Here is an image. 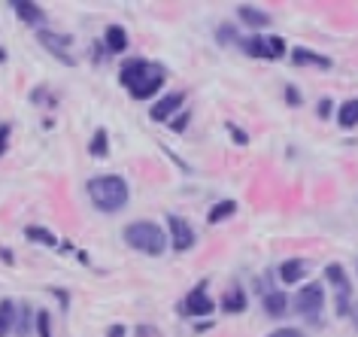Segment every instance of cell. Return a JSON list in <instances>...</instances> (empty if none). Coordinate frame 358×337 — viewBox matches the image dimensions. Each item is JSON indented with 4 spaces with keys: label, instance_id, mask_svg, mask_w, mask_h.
Returning a JSON list of instances; mask_svg holds the SVG:
<instances>
[{
    "label": "cell",
    "instance_id": "31",
    "mask_svg": "<svg viewBox=\"0 0 358 337\" xmlns=\"http://www.w3.org/2000/svg\"><path fill=\"white\" fill-rule=\"evenodd\" d=\"M216 37L219 40H234V28H231V24H222V28L216 31ZM237 43V40H234Z\"/></svg>",
    "mask_w": 358,
    "mask_h": 337
},
{
    "label": "cell",
    "instance_id": "9",
    "mask_svg": "<svg viewBox=\"0 0 358 337\" xmlns=\"http://www.w3.org/2000/svg\"><path fill=\"white\" fill-rule=\"evenodd\" d=\"M164 76H167V70L161 67V64H155V61H152V70H149V76L143 79V85H137L131 92V97L134 101H146V97H152L155 92H161V85H164Z\"/></svg>",
    "mask_w": 358,
    "mask_h": 337
},
{
    "label": "cell",
    "instance_id": "4",
    "mask_svg": "<svg viewBox=\"0 0 358 337\" xmlns=\"http://www.w3.org/2000/svg\"><path fill=\"white\" fill-rule=\"evenodd\" d=\"M294 307H298V313L303 316H319V310L325 307V289L319 286V282H313V286H303L298 292V298H294Z\"/></svg>",
    "mask_w": 358,
    "mask_h": 337
},
{
    "label": "cell",
    "instance_id": "25",
    "mask_svg": "<svg viewBox=\"0 0 358 337\" xmlns=\"http://www.w3.org/2000/svg\"><path fill=\"white\" fill-rule=\"evenodd\" d=\"M37 337H52V319H49V310H37Z\"/></svg>",
    "mask_w": 358,
    "mask_h": 337
},
{
    "label": "cell",
    "instance_id": "23",
    "mask_svg": "<svg viewBox=\"0 0 358 337\" xmlns=\"http://www.w3.org/2000/svg\"><path fill=\"white\" fill-rule=\"evenodd\" d=\"M337 122L343 128H355L358 125V101H346V103H340V110H337Z\"/></svg>",
    "mask_w": 358,
    "mask_h": 337
},
{
    "label": "cell",
    "instance_id": "33",
    "mask_svg": "<svg viewBox=\"0 0 358 337\" xmlns=\"http://www.w3.org/2000/svg\"><path fill=\"white\" fill-rule=\"evenodd\" d=\"M319 116H322V119L331 116V101H319Z\"/></svg>",
    "mask_w": 358,
    "mask_h": 337
},
{
    "label": "cell",
    "instance_id": "20",
    "mask_svg": "<svg viewBox=\"0 0 358 337\" xmlns=\"http://www.w3.org/2000/svg\"><path fill=\"white\" fill-rule=\"evenodd\" d=\"M88 152H92L94 158H106V155H110V134H106V128H97L92 134Z\"/></svg>",
    "mask_w": 358,
    "mask_h": 337
},
{
    "label": "cell",
    "instance_id": "32",
    "mask_svg": "<svg viewBox=\"0 0 358 337\" xmlns=\"http://www.w3.org/2000/svg\"><path fill=\"white\" fill-rule=\"evenodd\" d=\"M285 101H289L292 106H298V103H301V97H298V88H294V85H289V88H285Z\"/></svg>",
    "mask_w": 358,
    "mask_h": 337
},
{
    "label": "cell",
    "instance_id": "22",
    "mask_svg": "<svg viewBox=\"0 0 358 337\" xmlns=\"http://www.w3.org/2000/svg\"><path fill=\"white\" fill-rule=\"evenodd\" d=\"M264 310L271 316H282L285 310H289V298H285L282 292H267L264 295Z\"/></svg>",
    "mask_w": 358,
    "mask_h": 337
},
{
    "label": "cell",
    "instance_id": "26",
    "mask_svg": "<svg viewBox=\"0 0 358 337\" xmlns=\"http://www.w3.org/2000/svg\"><path fill=\"white\" fill-rule=\"evenodd\" d=\"M267 46H271V55L273 58H282L285 55V40L282 37H267Z\"/></svg>",
    "mask_w": 358,
    "mask_h": 337
},
{
    "label": "cell",
    "instance_id": "21",
    "mask_svg": "<svg viewBox=\"0 0 358 337\" xmlns=\"http://www.w3.org/2000/svg\"><path fill=\"white\" fill-rule=\"evenodd\" d=\"M24 237L34 243H40V246H58V237L49 231V228H40V225H28L24 228Z\"/></svg>",
    "mask_w": 358,
    "mask_h": 337
},
{
    "label": "cell",
    "instance_id": "36",
    "mask_svg": "<svg viewBox=\"0 0 358 337\" xmlns=\"http://www.w3.org/2000/svg\"><path fill=\"white\" fill-rule=\"evenodd\" d=\"M352 319H355V325H358V304H355V310H352Z\"/></svg>",
    "mask_w": 358,
    "mask_h": 337
},
{
    "label": "cell",
    "instance_id": "6",
    "mask_svg": "<svg viewBox=\"0 0 358 337\" xmlns=\"http://www.w3.org/2000/svg\"><path fill=\"white\" fill-rule=\"evenodd\" d=\"M182 103H185V92H170V94L161 97V101L152 103L149 119L152 122H167L170 116H179V106Z\"/></svg>",
    "mask_w": 358,
    "mask_h": 337
},
{
    "label": "cell",
    "instance_id": "29",
    "mask_svg": "<svg viewBox=\"0 0 358 337\" xmlns=\"http://www.w3.org/2000/svg\"><path fill=\"white\" fill-rule=\"evenodd\" d=\"M189 119H192V113H179V116L170 122V128L173 131H185V125H189Z\"/></svg>",
    "mask_w": 358,
    "mask_h": 337
},
{
    "label": "cell",
    "instance_id": "14",
    "mask_svg": "<svg viewBox=\"0 0 358 337\" xmlns=\"http://www.w3.org/2000/svg\"><path fill=\"white\" fill-rule=\"evenodd\" d=\"M15 319H19V307H15V301L3 298L0 301V337H10V331L15 328Z\"/></svg>",
    "mask_w": 358,
    "mask_h": 337
},
{
    "label": "cell",
    "instance_id": "8",
    "mask_svg": "<svg viewBox=\"0 0 358 337\" xmlns=\"http://www.w3.org/2000/svg\"><path fill=\"white\" fill-rule=\"evenodd\" d=\"M216 304H213V298L207 295V282H201V286L192 289V295L185 298V313L189 316H210Z\"/></svg>",
    "mask_w": 358,
    "mask_h": 337
},
{
    "label": "cell",
    "instance_id": "3",
    "mask_svg": "<svg viewBox=\"0 0 358 337\" xmlns=\"http://www.w3.org/2000/svg\"><path fill=\"white\" fill-rule=\"evenodd\" d=\"M167 231H170V246H173L176 252H185L194 246V228H192V222H185L182 216H173V213H170Z\"/></svg>",
    "mask_w": 358,
    "mask_h": 337
},
{
    "label": "cell",
    "instance_id": "18",
    "mask_svg": "<svg viewBox=\"0 0 358 337\" xmlns=\"http://www.w3.org/2000/svg\"><path fill=\"white\" fill-rule=\"evenodd\" d=\"M222 310H225V313H243V310H246V292L240 286L228 289L225 298H222Z\"/></svg>",
    "mask_w": 358,
    "mask_h": 337
},
{
    "label": "cell",
    "instance_id": "27",
    "mask_svg": "<svg viewBox=\"0 0 358 337\" xmlns=\"http://www.w3.org/2000/svg\"><path fill=\"white\" fill-rule=\"evenodd\" d=\"M10 137H13V128L6 125V122H0V155L6 152V143H10Z\"/></svg>",
    "mask_w": 358,
    "mask_h": 337
},
{
    "label": "cell",
    "instance_id": "30",
    "mask_svg": "<svg viewBox=\"0 0 358 337\" xmlns=\"http://www.w3.org/2000/svg\"><path fill=\"white\" fill-rule=\"evenodd\" d=\"M267 337H303L298 328H280V331H273V334H267Z\"/></svg>",
    "mask_w": 358,
    "mask_h": 337
},
{
    "label": "cell",
    "instance_id": "11",
    "mask_svg": "<svg viewBox=\"0 0 358 337\" xmlns=\"http://www.w3.org/2000/svg\"><path fill=\"white\" fill-rule=\"evenodd\" d=\"M303 277H307V261L303 259H289L280 264V280L285 286H294V282H301Z\"/></svg>",
    "mask_w": 358,
    "mask_h": 337
},
{
    "label": "cell",
    "instance_id": "1",
    "mask_svg": "<svg viewBox=\"0 0 358 337\" xmlns=\"http://www.w3.org/2000/svg\"><path fill=\"white\" fill-rule=\"evenodd\" d=\"M88 198L101 213H119L124 203H128L131 192H128V182L115 173H103V176H94L88 180Z\"/></svg>",
    "mask_w": 358,
    "mask_h": 337
},
{
    "label": "cell",
    "instance_id": "10",
    "mask_svg": "<svg viewBox=\"0 0 358 337\" xmlns=\"http://www.w3.org/2000/svg\"><path fill=\"white\" fill-rule=\"evenodd\" d=\"M40 43L46 49H52L61 61H67L70 67H73V58L67 55V49H70V43H73V37H64V34H55V31H40Z\"/></svg>",
    "mask_w": 358,
    "mask_h": 337
},
{
    "label": "cell",
    "instance_id": "7",
    "mask_svg": "<svg viewBox=\"0 0 358 337\" xmlns=\"http://www.w3.org/2000/svg\"><path fill=\"white\" fill-rule=\"evenodd\" d=\"M325 277H328V282H334V289H337V313L346 316L349 313V282H346L343 268H340V264H328Z\"/></svg>",
    "mask_w": 358,
    "mask_h": 337
},
{
    "label": "cell",
    "instance_id": "5",
    "mask_svg": "<svg viewBox=\"0 0 358 337\" xmlns=\"http://www.w3.org/2000/svg\"><path fill=\"white\" fill-rule=\"evenodd\" d=\"M149 70H152V61L131 58V61H124L122 70H119V83L128 88V92H134L137 85H143V79L149 76Z\"/></svg>",
    "mask_w": 358,
    "mask_h": 337
},
{
    "label": "cell",
    "instance_id": "12",
    "mask_svg": "<svg viewBox=\"0 0 358 337\" xmlns=\"http://www.w3.org/2000/svg\"><path fill=\"white\" fill-rule=\"evenodd\" d=\"M237 19L243 22V24H249V28H255V31H262V28L271 24V15L262 13V10H255V6H249V3L237 6Z\"/></svg>",
    "mask_w": 358,
    "mask_h": 337
},
{
    "label": "cell",
    "instance_id": "35",
    "mask_svg": "<svg viewBox=\"0 0 358 337\" xmlns=\"http://www.w3.org/2000/svg\"><path fill=\"white\" fill-rule=\"evenodd\" d=\"M0 259H3V264H15V259H13V252L6 250V246H0Z\"/></svg>",
    "mask_w": 358,
    "mask_h": 337
},
{
    "label": "cell",
    "instance_id": "34",
    "mask_svg": "<svg viewBox=\"0 0 358 337\" xmlns=\"http://www.w3.org/2000/svg\"><path fill=\"white\" fill-rule=\"evenodd\" d=\"M106 337H124V328L122 325H110L106 328Z\"/></svg>",
    "mask_w": 358,
    "mask_h": 337
},
{
    "label": "cell",
    "instance_id": "2",
    "mask_svg": "<svg viewBox=\"0 0 358 337\" xmlns=\"http://www.w3.org/2000/svg\"><path fill=\"white\" fill-rule=\"evenodd\" d=\"M124 243L131 246V250H137L143 255H161L167 250V234H164V228L155 225L152 219H137V222H131V225H124Z\"/></svg>",
    "mask_w": 358,
    "mask_h": 337
},
{
    "label": "cell",
    "instance_id": "24",
    "mask_svg": "<svg viewBox=\"0 0 358 337\" xmlns=\"http://www.w3.org/2000/svg\"><path fill=\"white\" fill-rule=\"evenodd\" d=\"M31 319H37V316H34V310H31L28 304H24V307L19 310V319H15V331H19V334H28Z\"/></svg>",
    "mask_w": 358,
    "mask_h": 337
},
{
    "label": "cell",
    "instance_id": "15",
    "mask_svg": "<svg viewBox=\"0 0 358 337\" xmlns=\"http://www.w3.org/2000/svg\"><path fill=\"white\" fill-rule=\"evenodd\" d=\"M13 10H15V15H19L22 22H28V24H43L46 22V13H43L37 3H31V0H19V3H13Z\"/></svg>",
    "mask_w": 358,
    "mask_h": 337
},
{
    "label": "cell",
    "instance_id": "28",
    "mask_svg": "<svg viewBox=\"0 0 358 337\" xmlns=\"http://www.w3.org/2000/svg\"><path fill=\"white\" fill-rule=\"evenodd\" d=\"M228 131H231V137H234V143H237V146H246V143H249L246 131H240L237 125H228Z\"/></svg>",
    "mask_w": 358,
    "mask_h": 337
},
{
    "label": "cell",
    "instance_id": "16",
    "mask_svg": "<svg viewBox=\"0 0 358 337\" xmlns=\"http://www.w3.org/2000/svg\"><path fill=\"white\" fill-rule=\"evenodd\" d=\"M240 49L252 58H273L271 55V46H267V37H240Z\"/></svg>",
    "mask_w": 358,
    "mask_h": 337
},
{
    "label": "cell",
    "instance_id": "17",
    "mask_svg": "<svg viewBox=\"0 0 358 337\" xmlns=\"http://www.w3.org/2000/svg\"><path fill=\"white\" fill-rule=\"evenodd\" d=\"M292 61H294V64H313V67H322V70L331 67V58L319 55V52H310V49H294Z\"/></svg>",
    "mask_w": 358,
    "mask_h": 337
},
{
    "label": "cell",
    "instance_id": "19",
    "mask_svg": "<svg viewBox=\"0 0 358 337\" xmlns=\"http://www.w3.org/2000/svg\"><path fill=\"white\" fill-rule=\"evenodd\" d=\"M234 213H237V203H234V201H219V203H213V207H210L207 222H210V225H216V222L231 219Z\"/></svg>",
    "mask_w": 358,
    "mask_h": 337
},
{
    "label": "cell",
    "instance_id": "13",
    "mask_svg": "<svg viewBox=\"0 0 358 337\" xmlns=\"http://www.w3.org/2000/svg\"><path fill=\"white\" fill-rule=\"evenodd\" d=\"M103 46H106V52H124L128 49V31L122 28V24H110V28L103 31Z\"/></svg>",
    "mask_w": 358,
    "mask_h": 337
}]
</instances>
